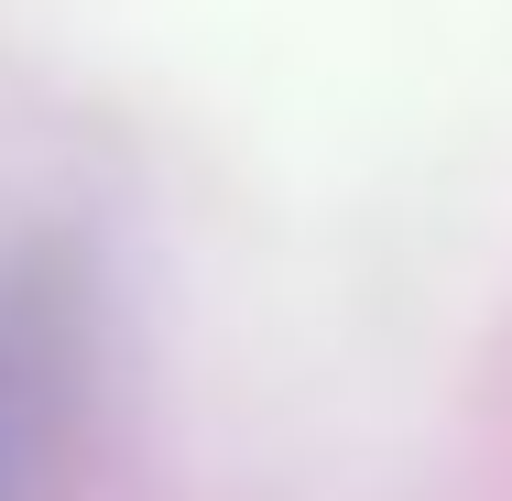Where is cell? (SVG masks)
<instances>
[{
    "label": "cell",
    "instance_id": "6da1fadb",
    "mask_svg": "<svg viewBox=\"0 0 512 501\" xmlns=\"http://www.w3.org/2000/svg\"><path fill=\"white\" fill-rule=\"evenodd\" d=\"M109 295L66 218L0 229V501H77L99 447Z\"/></svg>",
    "mask_w": 512,
    "mask_h": 501
}]
</instances>
